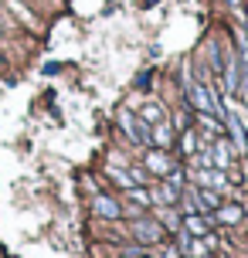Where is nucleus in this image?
Segmentation results:
<instances>
[{"label": "nucleus", "mask_w": 248, "mask_h": 258, "mask_svg": "<svg viewBox=\"0 0 248 258\" xmlns=\"http://www.w3.org/2000/svg\"><path fill=\"white\" fill-rule=\"evenodd\" d=\"M130 177H133V183H146V170L133 167V170H130Z\"/></svg>", "instance_id": "19"}, {"label": "nucleus", "mask_w": 248, "mask_h": 258, "mask_svg": "<svg viewBox=\"0 0 248 258\" xmlns=\"http://www.w3.org/2000/svg\"><path fill=\"white\" fill-rule=\"evenodd\" d=\"M231 160H235V143L218 140V146L211 150V163H214L218 170H228V167H231Z\"/></svg>", "instance_id": "5"}, {"label": "nucleus", "mask_w": 248, "mask_h": 258, "mask_svg": "<svg viewBox=\"0 0 248 258\" xmlns=\"http://www.w3.org/2000/svg\"><path fill=\"white\" fill-rule=\"evenodd\" d=\"M224 122L231 129V136H235V153H245L248 150V136H245V126H241V119L235 112H224Z\"/></svg>", "instance_id": "6"}, {"label": "nucleus", "mask_w": 248, "mask_h": 258, "mask_svg": "<svg viewBox=\"0 0 248 258\" xmlns=\"http://www.w3.org/2000/svg\"><path fill=\"white\" fill-rule=\"evenodd\" d=\"M150 140H157L160 146H170V140H173V136H170V126H167V122H157L153 133H150Z\"/></svg>", "instance_id": "14"}, {"label": "nucleus", "mask_w": 248, "mask_h": 258, "mask_svg": "<svg viewBox=\"0 0 248 258\" xmlns=\"http://www.w3.org/2000/svg\"><path fill=\"white\" fill-rule=\"evenodd\" d=\"M201 201H204L208 211H218V207H221V194L211 190V187H201Z\"/></svg>", "instance_id": "13"}, {"label": "nucleus", "mask_w": 248, "mask_h": 258, "mask_svg": "<svg viewBox=\"0 0 248 258\" xmlns=\"http://www.w3.org/2000/svg\"><path fill=\"white\" fill-rule=\"evenodd\" d=\"M130 201H136V204H153V194L150 190H143V187H130Z\"/></svg>", "instance_id": "15"}, {"label": "nucleus", "mask_w": 248, "mask_h": 258, "mask_svg": "<svg viewBox=\"0 0 248 258\" xmlns=\"http://www.w3.org/2000/svg\"><path fill=\"white\" fill-rule=\"evenodd\" d=\"M194 183H197V187H211V190L221 194L224 187H228V177H224L221 170H197V173H194Z\"/></svg>", "instance_id": "4"}, {"label": "nucleus", "mask_w": 248, "mask_h": 258, "mask_svg": "<svg viewBox=\"0 0 248 258\" xmlns=\"http://www.w3.org/2000/svg\"><path fill=\"white\" fill-rule=\"evenodd\" d=\"M183 228H187L191 234H197V238H201V234H208V221H201L197 214H187V221H183Z\"/></svg>", "instance_id": "12"}, {"label": "nucleus", "mask_w": 248, "mask_h": 258, "mask_svg": "<svg viewBox=\"0 0 248 258\" xmlns=\"http://www.w3.org/2000/svg\"><path fill=\"white\" fill-rule=\"evenodd\" d=\"M180 146H183V153H187V156H194V150H197V136H194V133H183V143H180Z\"/></svg>", "instance_id": "18"}, {"label": "nucleus", "mask_w": 248, "mask_h": 258, "mask_svg": "<svg viewBox=\"0 0 248 258\" xmlns=\"http://www.w3.org/2000/svg\"><path fill=\"white\" fill-rule=\"evenodd\" d=\"M0 14H4V4H0Z\"/></svg>", "instance_id": "20"}, {"label": "nucleus", "mask_w": 248, "mask_h": 258, "mask_svg": "<svg viewBox=\"0 0 248 258\" xmlns=\"http://www.w3.org/2000/svg\"><path fill=\"white\" fill-rule=\"evenodd\" d=\"M119 122H122V129L130 133V140L136 143V146H146V143H150V126H146L143 119L130 116V112L122 109V112H119Z\"/></svg>", "instance_id": "3"}, {"label": "nucleus", "mask_w": 248, "mask_h": 258, "mask_svg": "<svg viewBox=\"0 0 248 258\" xmlns=\"http://www.w3.org/2000/svg\"><path fill=\"white\" fill-rule=\"evenodd\" d=\"M133 238L136 241H143V245H157L160 238H163V224L160 221H146V218H140V221H133Z\"/></svg>", "instance_id": "2"}, {"label": "nucleus", "mask_w": 248, "mask_h": 258, "mask_svg": "<svg viewBox=\"0 0 248 258\" xmlns=\"http://www.w3.org/2000/svg\"><path fill=\"white\" fill-rule=\"evenodd\" d=\"M109 177H112L119 187H126V190H130V187H136V183H133V177H130V173H122V170H109Z\"/></svg>", "instance_id": "17"}, {"label": "nucleus", "mask_w": 248, "mask_h": 258, "mask_svg": "<svg viewBox=\"0 0 248 258\" xmlns=\"http://www.w3.org/2000/svg\"><path fill=\"white\" fill-rule=\"evenodd\" d=\"M140 258H150V255H140Z\"/></svg>", "instance_id": "21"}, {"label": "nucleus", "mask_w": 248, "mask_h": 258, "mask_svg": "<svg viewBox=\"0 0 248 258\" xmlns=\"http://www.w3.org/2000/svg\"><path fill=\"white\" fill-rule=\"evenodd\" d=\"M183 92H187L191 105L201 109V112H224L221 105H218V99H214V92H211L204 82H197V78L191 75V68H183Z\"/></svg>", "instance_id": "1"}, {"label": "nucleus", "mask_w": 248, "mask_h": 258, "mask_svg": "<svg viewBox=\"0 0 248 258\" xmlns=\"http://www.w3.org/2000/svg\"><path fill=\"white\" fill-rule=\"evenodd\" d=\"M160 218H163V224H167L170 231H180V218H177V211H167V207H163Z\"/></svg>", "instance_id": "16"}, {"label": "nucleus", "mask_w": 248, "mask_h": 258, "mask_svg": "<svg viewBox=\"0 0 248 258\" xmlns=\"http://www.w3.org/2000/svg\"><path fill=\"white\" fill-rule=\"evenodd\" d=\"M146 170L150 173H170L173 163L167 160V153H146Z\"/></svg>", "instance_id": "9"}, {"label": "nucleus", "mask_w": 248, "mask_h": 258, "mask_svg": "<svg viewBox=\"0 0 248 258\" xmlns=\"http://www.w3.org/2000/svg\"><path fill=\"white\" fill-rule=\"evenodd\" d=\"M153 201H160V204H177V201H180V187H173L170 180H163L157 190H153Z\"/></svg>", "instance_id": "8"}, {"label": "nucleus", "mask_w": 248, "mask_h": 258, "mask_svg": "<svg viewBox=\"0 0 248 258\" xmlns=\"http://www.w3.org/2000/svg\"><path fill=\"white\" fill-rule=\"evenodd\" d=\"M140 119H143L146 126H157V122H163V109H160L157 102H146L143 112H140Z\"/></svg>", "instance_id": "10"}, {"label": "nucleus", "mask_w": 248, "mask_h": 258, "mask_svg": "<svg viewBox=\"0 0 248 258\" xmlns=\"http://www.w3.org/2000/svg\"><path fill=\"white\" fill-rule=\"evenodd\" d=\"M92 211H95L99 218H109V221H116L119 214H122V207H119L112 197H105V194H99V197L92 201Z\"/></svg>", "instance_id": "7"}, {"label": "nucleus", "mask_w": 248, "mask_h": 258, "mask_svg": "<svg viewBox=\"0 0 248 258\" xmlns=\"http://www.w3.org/2000/svg\"><path fill=\"white\" fill-rule=\"evenodd\" d=\"M245 214H241V207L238 204H228V207H218V221H224V224H235V221H241Z\"/></svg>", "instance_id": "11"}]
</instances>
